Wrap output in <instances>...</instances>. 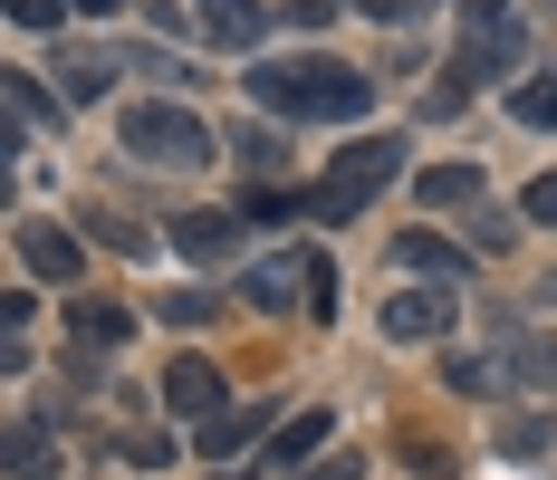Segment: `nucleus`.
Masks as SVG:
<instances>
[{
    "label": "nucleus",
    "mask_w": 557,
    "mask_h": 480,
    "mask_svg": "<svg viewBox=\"0 0 557 480\" xmlns=\"http://www.w3.org/2000/svg\"><path fill=\"white\" fill-rule=\"evenodd\" d=\"M250 97L270 115H298V125H346L375 107V77L336 67V58H298V67H250Z\"/></svg>",
    "instance_id": "nucleus-1"
},
{
    "label": "nucleus",
    "mask_w": 557,
    "mask_h": 480,
    "mask_svg": "<svg viewBox=\"0 0 557 480\" xmlns=\"http://www.w3.org/2000/svg\"><path fill=\"white\" fill-rule=\"evenodd\" d=\"M394 173H404V145H394V135H366V145H346V155L327 163V183H318L298 212H318V221H356V212H366V202L394 183Z\"/></svg>",
    "instance_id": "nucleus-2"
},
{
    "label": "nucleus",
    "mask_w": 557,
    "mask_h": 480,
    "mask_svg": "<svg viewBox=\"0 0 557 480\" xmlns=\"http://www.w3.org/2000/svg\"><path fill=\"white\" fill-rule=\"evenodd\" d=\"M451 384H461V394H500V384H519V394H548V384H557V336L509 327L500 356H451Z\"/></svg>",
    "instance_id": "nucleus-3"
},
{
    "label": "nucleus",
    "mask_w": 557,
    "mask_h": 480,
    "mask_svg": "<svg viewBox=\"0 0 557 480\" xmlns=\"http://www.w3.org/2000/svg\"><path fill=\"white\" fill-rule=\"evenodd\" d=\"M336 269L327 260H298V250H278V260H250L240 269V298H250V308H270V318H288V308H298V298H308V318H336Z\"/></svg>",
    "instance_id": "nucleus-4"
},
{
    "label": "nucleus",
    "mask_w": 557,
    "mask_h": 480,
    "mask_svg": "<svg viewBox=\"0 0 557 480\" xmlns=\"http://www.w3.org/2000/svg\"><path fill=\"white\" fill-rule=\"evenodd\" d=\"M125 155L154 173H193V163H212V135L183 107H125Z\"/></svg>",
    "instance_id": "nucleus-5"
},
{
    "label": "nucleus",
    "mask_w": 557,
    "mask_h": 480,
    "mask_svg": "<svg viewBox=\"0 0 557 480\" xmlns=\"http://www.w3.org/2000/svg\"><path fill=\"white\" fill-rule=\"evenodd\" d=\"M10 250H20L29 279H49V288H77V269H87L77 231H49V221H20V231H10Z\"/></svg>",
    "instance_id": "nucleus-6"
},
{
    "label": "nucleus",
    "mask_w": 557,
    "mask_h": 480,
    "mask_svg": "<svg viewBox=\"0 0 557 480\" xmlns=\"http://www.w3.org/2000/svg\"><path fill=\"white\" fill-rule=\"evenodd\" d=\"M451 308H461L451 279L443 288H404V298H385V336L394 346H433V336H451Z\"/></svg>",
    "instance_id": "nucleus-7"
},
{
    "label": "nucleus",
    "mask_w": 557,
    "mask_h": 480,
    "mask_svg": "<svg viewBox=\"0 0 557 480\" xmlns=\"http://www.w3.org/2000/svg\"><path fill=\"white\" fill-rule=\"evenodd\" d=\"M0 97H10V145H29V135H58V125H67V97H49L29 67H10Z\"/></svg>",
    "instance_id": "nucleus-8"
},
{
    "label": "nucleus",
    "mask_w": 557,
    "mask_h": 480,
    "mask_svg": "<svg viewBox=\"0 0 557 480\" xmlns=\"http://www.w3.org/2000/svg\"><path fill=\"white\" fill-rule=\"evenodd\" d=\"M67 327H77V346H87V356H107V346L135 336V308H115V298H67Z\"/></svg>",
    "instance_id": "nucleus-9"
},
{
    "label": "nucleus",
    "mask_w": 557,
    "mask_h": 480,
    "mask_svg": "<svg viewBox=\"0 0 557 480\" xmlns=\"http://www.w3.org/2000/svg\"><path fill=\"white\" fill-rule=\"evenodd\" d=\"M164 404L173 414H222V374L202 366V356H173L164 366Z\"/></svg>",
    "instance_id": "nucleus-10"
},
{
    "label": "nucleus",
    "mask_w": 557,
    "mask_h": 480,
    "mask_svg": "<svg viewBox=\"0 0 557 480\" xmlns=\"http://www.w3.org/2000/svg\"><path fill=\"white\" fill-rule=\"evenodd\" d=\"M173 250H183V260H231V250H240V221H222V212H183L173 221Z\"/></svg>",
    "instance_id": "nucleus-11"
},
{
    "label": "nucleus",
    "mask_w": 557,
    "mask_h": 480,
    "mask_svg": "<svg viewBox=\"0 0 557 480\" xmlns=\"http://www.w3.org/2000/svg\"><path fill=\"white\" fill-rule=\"evenodd\" d=\"M107 87H115L107 49H58V97H67V107H87V97H107Z\"/></svg>",
    "instance_id": "nucleus-12"
},
{
    "label": "nucleus",
    "mask_w": 557,
    "mask_h": 480,
    "mask_svg": "<svg viewBox=\"0 0 557 480\" xmlns=\"http://www.w3.org/2000/svg\"><path fill=\"white\" fill-rule=\"evenodd\" d=\"M413 193H423V212H471V202H481V173H471V163H433Z\"/></svg>",
    "instance_id": "nucleus-13"
},
{
    "label": "nucleus",
    "mask_w": 557,
    "mask_h": 480,
    "mask_svg": "<svg viewBox=\"0 0 557 480\" xmlns=\"http://www.w3.org/2000/svg\"><path fill=\"white\" fill-rule=\"evenodd\" d=\"M202 29H212L222 49H260L270 20H260V0H202Z\"/></svg>",
    "instance_id": "nucleus-14"
},
{
    "label": "nucleus",
    "mask_w": 557,
    "mask_h": 480,
    "mask_svg": "<svg viewBox=\"0 0 557 480\" xmlns=\"http://www.w3.org/2000/svg\"><path fill=\"white\" fill-rule=\"evenodd\" d=\"M394 260L423 269V279H451V288H461V250H451V241H433V231H404V241H394Z\"/></svg>",
    "instance_id": "nucleus-15"
},
{
    "label": "nucleus",
    "mask_w": 557,
    "mask_h": 480,
    "mask_svg": "<svg viewBox=\"0 0 557 480\" xmlns=\"http://www.w3.org/2000/svg\"><path fill=\"white\" fill-rule=\"evenodd\" d=\"M49 471H58L49 423H10V480H49Z\"/></svg>",
    "instance_id": "nucleus-16"
},
{
    "label": "nucleus",
    "mask_w": 557,
    "mask_h": 480,
    "mask_svg": "<svg viewBox=\"0 0 557 480\" xmlns=\"http://www.w3.org/2000/svg\"><path fill=\"white\" fill-rule=\"evenodd\" d=\"M318 442H327V414H298V423H278V432H270V471L298 480V452H318Z\"/></svg>",
    "instance_id": "nucleus-17"
},
{
    "label": "nucleus",
    "mask_w": 557,
    "mask_h": 480,
    "mask_svg": "<svg viewBox=\"0 0 557 480\" xmlns=\"http://www.w3.org/2000/svg\"><path fill=\"white\" fill-rule=\"evenodd\" d=\"M500 452H509V461H557V423H548V414H519V423L500 432Z\"/></svg>",
    "instance_id": "nucleus-18"
},
{
    "label": "nucleus",
    "mask_w": 557,
    "mask_h": 480,
    "mask_svg": "<svg viewBox=\"0 0 557 480\" xmlns=\"http://www.w3.org/2000/svg\"><path fill=\"white\" fill-rule=\"evenodd\" d=\"M250 432H270V414L250 404V414H202V452H240Z\"/></svg>",
    "instance_id": "nucleus-19"
},
{
    "label": "nucleus",
    "mask_w": 557,
    "mask_h": 480,
    "mask_svg": "<svg viewBox=\"0 0 557 480\" xmlns=\"http://www.w3.org/2000/svg\"><path fill=\"white\" fill-rule=\"evenodd\" d=\"M509 107H519V125H557V77H529Z\"/></svg>",
    "instance_id": "nucleus-20"
},
{
    "label": "nucleus",
    "mask_w": 557,
    "mask_h": 480,
    "mask_svg": "<svg viewBox=\"0 0 557 480\" xmlns=\"http://www.w3.org/2000/svg\"><path fill=\"white\" fill-rule=\"evenodd\" d=\"M154 308H164L173 327H202V318H212V308H222V298H202V288H173V298H154Z\"/></svg>",
    "instance_id": "nucleus-21"
},
{
    "label": "nucleus",
    "mask_w": 557,
    "mask_h": 480,
    "mask_svg": "<svg viewBox=\"0 0 557 480\" xmlns=\"http://www.w3.org/2000/svg\"><path fill=\"white\" fill-rule=\"evenodd\" d=\"M10 20H20V29H58V20H67V0H10Z\"/></svg>",
    "instance_id": "nucleus-22"
},
{
    "label": "nucleus",
    "mask_w": 557,
    "mask_h": 480,
    "mask_svg": "<svg viewBox=\"0 0 557 480\" xmlns=\"http://www.w3.org/2000/svg\"><path fill=\"white\" fill-rule=\"evenodd\" d=\"M356 10H366V20H394V29H404V20H423L433 0H356Z\"/></svg>",
    "instance_id": "nucleus-23"
},
{
    "label": "nucleus",
    "mask_w": 557,
    "mask_h": 480,
    "mask_svg": "<svg viewBox=\"0 0 557 480\" xmlns=\"http://www.w3.org/2000/svg\"><path fill=\"white\" fill-rule=\"evenodd\" d=\"M231 145H240V163H250V173H270V163H278V135H231Z\"/></svg>",
    "instance_id": "nucleus-24"
},
{
    "label": "nucleus",
    "mask_w": 557,
    "mask_h": 480,
    "mask_svg": "<svg viewBox=\"0 0 557 480\" xmlns=\"http://www.w3.org/2000/svg\"><path fill=\"white\" fill-rule=\"evenodd\" d=\"M529 221H548V231H557V173H539V183H529Z\"/></svg>",
    "instance_id": "nucleus-25"
},
{
    "label": "nucleus",
    "mask_w": 557,
    "mask_h": 480,
    "mask_svg": "<svg viewBox=\"0 0 557 480\" xmlns=\"http://www.w3.org/2000/svg\"><path fill=\"white\" fill-rule=\"evenodd\" d=\"M288 10H298V29H327L336 20V0H288Z\"/></svg>",
    "instance_id": "nucleus-26"
},
{
    "label": "nucleus",
    "mask_w": 557,
    "mask_h": 480,
    "mask_svg": "<svg viewBox=\"0 0 557 480\" xmlns=\"http://www.w3.org/2000/svg\"><path fill=\"white\" fill-rule=\"evenodd\" d=\"M308 480H356V452H327V461H318Z\"/></svg>",
    "instance_id": "nucleus-27"
},
{
    "label": "nucleus",
    "mask_w": 557,
    "mask_h": 480,
    "mask_svg": "<svg viewBox=\"0 0 557 480\" xmlns=\"http://www.w3.org/2000/svg\"><path fill=\"white\" fill-rule=\"evenodd\" d=\"M461 10H471V20H500V0H461Z\"/></svg>",
    "instance_id": "nucleus-28"
},
{
    "label": "nucleus",
    "mask_w": 557,
    "mask_h": 480,
    "mask_svg": "<svg viewBox=\"0 0 557 480\" xmlns=\"http://www.w3.org/2000/svg\"><path fill=\"white\" fill-rule=\"evenodd\" d=\"M539 298H548V308H557V269H548V279H539Z\"/></svg>",
    "instance_id": "nucleus-29"
},
{
    "label": "nucleus",
    "mask_w": 557,
    "mask_h": 480,
    "mask_svg": "<svg viewBox=\"0 0 557 480\" xmlns=\"http://www.w3.org/2000/svg\"><path fill=\"white\" fill-rule=\"evenodd\" d=\"M77 10H125V0H77Z\"/></svg>",
    "instance_id": "nucleus-30"
}]
</instances>
